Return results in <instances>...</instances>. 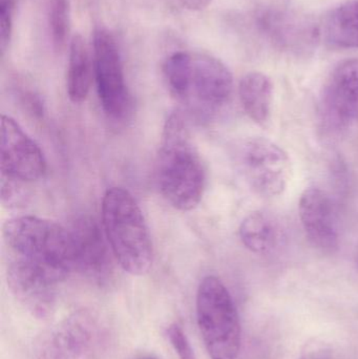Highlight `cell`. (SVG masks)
I'll return each instance as SVG.
<instances>
[{
	"instance_id": "1",
	"label": "cell",
	"mask_w": 358,
	"mask_h": 359,
	"mask_svg": "<svg viewBox=\"0 0 358 359\" xmlns=\"http://www.w3.org/2000/svg\"><path fill=\"white\" fill-rule=\"evenodd\" d=\"M157 182L166 202L178 210H193L203 198L205 168L181 114H172L164 126Z\"/></svg>"
},
{
	"instance_id": "2",
	"label": "cell",
	"mask_w": 358,
	"mask_h": 359,
	"mask_svg": "<svg viewBox=\"0 0 358 359\" xmlns=\"http://www.w3.org/2000/svg\"><path fill=\"white\" fill-rule=\"evenodd\" d=\"M163 73L172 96L200 117L218 113L233 94V74L210 55L174 53L166 59Z\"/></svg>"
},
{
	"instance_id": "3",
	"label": "cell",
	"mask_w": 358,
	"mask_h": 359,
	"mask_svg": "<svg viewBox=\"0 0 358 359\" xmlns=\"http://www.w3.org/2000/svg\"><path fill=\"white\" fill-rule=\"evenodd\" d=\"M13 259L25 262L60 284L75 269L69 230L33 215L13 217L2 228Z\"/></svg>"
},
{
	"instance_id": "4",
	"label": "cell",
	"mask_w": 358,
	"mask_h": 359,
	"mask_svg": "<svg viewBox=\"0 0 358 359\" xmlns=\"http://www.w3.org/2000/svg\"><path fill=\"white\" fill-rule=\"evenodd\" d=\"M102 227L111 253L124 271L144 276L153 263L149 226L136 198L128 190L111 187L102 200Z\"/></svg>"
},
{
	"instance_id": "5",
	"label": "cell",
	"mask_w": 358,
	"mask_h": 359,
	"mask_svg": "<svg viewBox=\"0 0 358 359\" xmlns=\"http://www.w3.org/2000/svg\"><path fill=\"white\" fill-rule=\"evenodd\" d=\"M113 332L106 318L90 309L69 314L43 333L35 359H106Z\"/></svg>"
},
{
	"instance_id": "6",
	"label": "cell",
	"mask_w": 358,
	"mask_h": 359,
	"mask_svg": "<svg viewBox=\"0 0 358 359\" xmlns=\"http://www.w3.org/2000/svg\"><path fill=\"white\" fill-rule=\"evenodd\" d=\"M195 313L209 358L237 359L241 350V323L233 297L220 278L208 276L201 280Z\"/></svg>"
},
{
	"instance_id": "7",
	"label": "cell",
	"mask_w": 358,
	"mask_h": 359,
	"mask_svg": "<svg viewBox=\"0 0 358 359\" xmlns=\"http://www.w3.org/2000/svg\"><path fill=\"white\" fill-rule=\"evenodd\" d=\"M231 157L240 176L259 196L277 198L287 189L291 161L285 149L273 141L248 137L235 143Z\"/></svg>"
},
{
	"instance_id": "8",
	"label": "cell",
	"mask_w": 358,
	"mask_h": 359,
	"mask_svg": "<svg viewBox=\"0 0 358 359\" xmlns=\"http://www.w3.org/2000/svg\"><path fill=\"white\" fill-rule=\"evenodd\" d=\"M95 80L103 111L113 119L126 117L132 98L126 86L119 48L113 36L104 29L95 32Z\"/></svg>"
},
{
	"instance_id": "9",
	"label": "cell",
	"mask_w": 358,
	"mask_h": 359,
	"mask_svg": "<svg viewBox=\"0 0 358 359\" xmlns=\"http://www.w3.org/2000/svg\"><path fill=\"white\" fill-rule=\"evenodd\" d=\"M0 170L2 178L27 184L42 179L46 160L35 141L8 116L1 117Z\"/></svg>"
},
{
	"instance_id": "10",
	"label": "cell",
	"mask_w": 358,
	"mask_h": 359,
	"mask_svg": "<svg viewBox=\"0 0 358 359\" xmlns=\"http://www.w3.org/2000/svg\"><path fill=\"white\" fill-rule=\"evenodd\" d=\"M322 120L328 130L342 132L358 117V59L340 61L326 80L321 98Z\"/></svg>"
},
{
	"instance_id": "11",
	"label": "cell",
	"mask_w": 358,
	"mask_h": 359,
	"mask_svg": "<svg viewBox=\"0 0 358 359\" xmlns=\"http://www.w3.org/2000/svg\"><path fill=\"white\" fill-rule=\"evenodd\" d=\"M6 273L10 290L27 311L39 318L52 313L59 283L37 268L13 257Z\"/></svg>"
},
{
	"instance_id": "12",
	"label": "cell",
	"mask_w": 358,
	"mask_h": 359,
	"mask_svg": "<svg viewBox=\"0 0 358 359\" xmlns=\"http://www.w3.org/2000/svg\"><path fill=\"white\" fill-rule=\"evenodd\" d=\"M298 215L313 247L324 252L338 250L340 236L336 212L331 198L324 190L317 187L305 189L298 203Z\"/></svg>"
},
{
	"instance_id": "13",
	"label": "cell",
	"mask_w": 358,
	"mask_h": 359,
	"mask_svg": "<svg viewBox=\"0 0 358 359\" xmlns=\"http://www.w3.org/2000/svg\"><path fill=\"white\" fill-rule=\"evenodd\" d=\"M259 27L273 46L289 52L308 50L315 46L319 34L307 17L275 8L261 13Z\"/></svg>"
},
{
	"instance_id": "14",
	"label": "cell",
	"mask_w": 358,
	"mask_h": 359,
	"mask_svg": "<svg viewBox=\"0 0 358 359\" xmlns=\"http://www.w3.org/2000/svg\"><path fill=\"white\" fill-rule=\"evenodd\" d=\"M75 269L88 276L101 278L111 269L109 241L104 229L90 217H81L74 222L71 230Z\"/></svg>"
},
{
	"instance_id": "15",
	"label": "cell",
	"mask_w": 358,
	"mask_h": 359,
	"mask_svg": "<svg viewBox=\"0 0 358 359\" xmlns=\"http://www.w3.org/2000/svg\"><path fill=\"white\" fill-rule=\"evenodd\" d=\"M239 96L248 117L259 126H266L273 111V84L270 78L261 72L246 74L240 81Z\"/></svg>"
},
{
	"instance_id": "16",
	"label": "cell",
	"mask_w": 358,
	"mask_h": 359,
	"mask_svg": "<svg viewBox=\"0 0 358 359\" xmlns=\"http://www.w3.org/2000/svg\"><path fill=\"white\" fill-rule=\"evenodd\" d=\"M239 236L248 250L256 255H268L279 248L282 229L273 215L254 211L242 221Z\"/></svg>"
},
{
	"instance_id": "17",
	"label": "cell",
	"mask_w": 358,
	"mask_h": 359,
	"mask_svg": "<svg viewBox=\"0 0 358 359\" xmlns=\"http://www.w3.org/2000/svg\"><path fill=\"white\" fill-rule=\"evenodd\" d=\"M94 77V59L82 36L75 35L69 46L67 74V95L71 102H83L88 98Z\"/></svg>"
},
{
	"instance_id": "18",
	"label": "cell",
	"mask_w": 358,
	"mask_h": 359,
	"mask_svg": "<svg viewBox=\"0 0 358 359\" xmlns=\"http://www.w3.org/2000/svg\"><path fill=\"white\" fill-rule=\"evenodd\" d=\"M324 38L338 48H358V0L336 6L324 21Z\"/></svg>"
},
{
	"instance_id": "19",
	"label": "cell",
	"mask_w": 358,
	"mask_h": 359,
	"mask_svg": "<svg viewBox=\"0 0 358 359\" xmlns=\"http://www.w3.org/2000/svg\"><path fill=\"white\" fill-rule=\"evenodd\" d=\"M48 22L53 46L61 50L67 44L69 33V0H46Z\"/></svg>"
},
{
	"instance_id": "20",
	"label": "cell",
	"mask_w": 358,
	"mask_h": 359,
	"mask_svg": "<svg viewBox=\"0 0 358 359\" xmlns=\"http://www.w3.org/2000/svg\"><path fill=\"white\" fill-rule=\"evenodd\" d=\"M166 334L179 359H197L186 332L178 323L170 325Z\"/></svg>"
},
{
	"instance_id": "21",
	"label": "cell",
	"mask_w": 358,
	"mask_h": 359,
	"mask_svg": "<svg viewBox=\"0 0 358 359\" xmlns=\"http://www.w3.org/2000/svg\"><path fill=\"white\" fill-rule=\"evenodd\" d=\"M16 0H0V48L2 54L12 37Z\"/></svg>"
},
{
	"instance_id": "22",
	"label": "cell",
	"mask_w": 358,
	"mask_h": 359,
	"mask_svg": "<svg viewBox=\"0 0 358 359\" xmlns=\"http://www.w3.org/2000/svg\"><path fill=\"white\" fill-rule=\"evenodd\" d=\"M184 8L191 11H200L207 8L212 0H179Z\"/></svg>"
},
{
	"instance_id": "23",
	"label": "cell",
	"mask_w": 358,
	"mask_h": 359,
	"mask_svg": "<svg viewBox=\"0 0 358 359\" xmlns=\"http://www.w3.org/2000/svg\"><path fill=\"white\" fill-rule=\"evenodd\" d=\"M138 359H157V358H151V356H143V358H140Z\"/></svg>"
},
{
	"instance_id": "24",
	"label": "cell",
	"mask_w": 358,
	"mask_h": 359,
	"mask_svg": "<svg viewBox=\"0 0 358 359\" xmlns=\"http://www.w3.org/2000/svg\"><path fill=\"white\" fill-rule=\"evenodd\" d=\"M311 359H323V358H311Z\"/></svg>"
}]
</instances>
